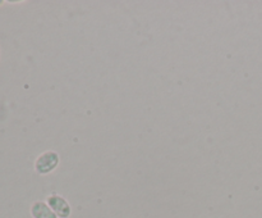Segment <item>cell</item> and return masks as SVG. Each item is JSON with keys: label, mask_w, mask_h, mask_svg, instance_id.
<instances>
[{"label": "cell", "mask_w": 262, "mask_h": 218, "mask_svg": "<svg viewBox=\"0 0 262 218\" xmlns=\"http://www.w3.org/2000/svg\"><path fill=\"white\" fill-rule=\"evenodd\" d=\"M60 158L54 150H46L37 156L35 162V171L40 174H48L58 167Z\"/></svg>", "instance_id": "cell-1"}, {"label": "cell", "mask_w": 262, "mask_h": 218, "mask_svg": "<svg viewBox=\"0 0 262 218\" xmlns=\"http://www.w3.org/2000/svg\"><path fill=\"white\" fill-rule=\"evenodd\" d=\"M46 202H48L49 207L53 209V212L55 213L56 217L68 218L69 215H71L72 213L71 205H69V203L67 202L61 195H58V194L49 195Z\"/></svg>", "instance_id": "cell-2"}, {"label": "cell", "mask_w": 262, "mask_h": 218, "mask_svg": "<svg viewBox=\"0 0 262 218\" xmlns=\"http://www.w3.org/2000/svg\"><path fill=\"white\" fill-rule=\"evenodd\" d=\"M31 215L33 218H58L48 203L35 202L31 207Z\"/></svg>", "instance_id": "cell-3"}, {"label": "cell", "mask_w": 262, "mask_h": 218, "mask_svg": "<svg viewBox=\"0 0 262 218\" xmlns=\"http://www.w3.org/2000/svg\"><path fill=\"white\" fill-rule=\"evenodd\" d=\"M3 3H4V2H0V5H2V4H3Z\"/></svg>", "instance_id": "cell-4"}]
</instances>
